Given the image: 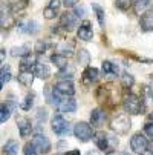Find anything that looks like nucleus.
<instances>
[{
  "label": "nucleus",
  "mask_w": 153,
  "mask_h": 155,
  "mask_svg": "<svg viewBox=\"0 0 153 155\" xmlns=\"http://www.w3.org/2000/svg\"><path fill=\"white\" fill-rule=\"evenodd\" d=\"M123 109L126 110L127 114H130V115H138V114H142L144 103H142V100L138 95L127 94L123 98Z\"/></svg>",
  "instance_id": "1"
},
{
  "label": "nucleus",
  "mask_w": 153,
  "mask_h": 155,
  "mask_svg": "<svg viewBox=\"0 0 153 155\" xmlns=\"http://www.w3.org/2000/svg\"><path fill=\"white\" fill-rule=\"evenodd\" d=\"M74 135H75L80 141H83V143L91 141V140L95 137L92 126L87 124L86 121H78V123L74 126Z\"/></svg>",
  "instance_id": "2"
},
{
  "label": "nucleus",
  "mask_w": 153,
  "mask_h": 155,
  "mask_svg": "<svg viewBox=\"0 0 153 155\" xmlns=\"http://www.w3.org/2000/svg\"><path fill=\"white\" fill-rule=\"evenodd\" d=\"M130 126H132V121L129 118V114H121L110 121V129L116 134H127Z\"/></svg>",
  "instance_id": "3"
},
{
  "label": "nucleus",
  "mask_w": 153,
  "mask_h": 155,
  "mask_svg": "<svg viewBox=\"0 0 153 155\" xmlns=\"http://www.w3.org/2000/svg\"><path fill=\"white\" fill-rule=\"evenodd\" d=\"M130 147H132V150L136 152V153H145L147 147H148V140L145 138L144 134L138 132V134H135L130 138Z\"/></svg>",
  "instance_id": "4"
},
{
  "label": "nucleus",
  "mask_w": 153,
  "mask_h": 155,
  "mask_svg": "<svg viewBox=\"0 0 153 155\" xmlns=\"http://www.w3.org/2000/svg\"><path fill=\"white\" fill-rule=\"evenodd\" d=\"M31 143L35 146L37 152L41 153V155L49 153V150H51V141H49V138H48L45 134H37V135H34V138H32Z\"/></svg>",
  "instance_id": "5"
},
{
  "label": "nucleus",
  "mask_w": 153,
  "mask_h": 155,
  "mask_svg": "<svg viewBox=\"0 0 153 155\" xmlns=\"http://www.w3.org/2000/svg\"><path fill=\"white\" fill-rule=\"evenodd\" d=\"M54 89L64 98H69L75 94V86L71 80H60L55 86H54Z\"/></svg>",
  "instance_id": "6"
},
{
  "label": "nucleus",
  "mask_w": 153,
  "mask_h": 155,
  "mask_svg": "<svg viewBox=\"0 0 153 155\" xmlns=\"http://www.w3.org/2000/svg\"><path fill=\"white\" fill-rule=\"evenodd\" d=\"M51 124H52V130L55 132L57 135H60V137L68 135L69 130H71V129H69V123L64 120L61 115H55V117L52 118Z\"/></svg>",
  "instance_id": "7"
},
{
  "label": "nucleus",
  "mask_w": 153,
  "mask_h": 155,
  "mask_svg": "<svg viewBox=\"0 0 153 155\" xmlns=\"http://www.w3.org/2000/svg\"><path fill=\"white\" fill-rule=\"evenodd\" d=\"M77 20H78V17L74 12L64 11L61 14V17H60V26L63 29H66V31H71V29H74L77 26Z\"/></svg>",
  "instance_id": "8"
},
{
  "label": "nucleus",
  "mask_w": 153,
  "mask_h": 155,
  "mask_svg": "<svg viewBox=\"0 0 153 155\" xmlns=\"http://www.w3.org/2000/svg\"><path fill=\"white\" fill-rule=\"evenodd\" d=\"M78 38L83 40V41H91L94 38V31H92V23L89 20H84L83 23L80 25L78 28V32H77Z\"/></svg>",
  "instance_id": "9"
},
{
  "label": "nucleus",
  "mask_w": 153,
  "mask_h": 155,
  "mask_svg": "<svg viewBox=\"0 0 153 155\" xmlns=\"http://www.w3.org/2000/svg\"><path fill=\"white\" fill-rule=\"evenodd\" d=\"M75 51V41L71 38H64L57 45V54H61L64 57H71Z\"/></svg>",
  "instance_id": "10"
},
{
  "label": "nucleus",
  "mask_w": 153,
  "mask_h": 155,
  "mask_svg": "<svg viewBox=\"0 0 153 155\" xmlns=\"http://www.w3.org/2000/svg\"><path fill=\"white\" fill-rule=\"evenodd\" d=\"M17 126H18V132L21 137H28L32 132V124H31V120L28 117L17 115Z\"/></svg>",
  "instance_id": "11"
},
{
  "label": "nucleus",
  "mask_w": 153,
  "mask_h": 155,
  "mask_svg": "<svg viewBox=\"0 0 153 155\" xmlns=\"http://www.w3.org/2000/svg\"><path fill=\"white\" fill-rule=\"evenodd\" d=\"M83 83L86 86H91L92 83H95L98 80V69L92 68V66H87V68L83 71Z\"/></svg>",
  "instance_id": "12"
},
{
  "label": "nucleus",
  "mask_w": 153,
  "mask_h": 155,
  "mask_svg": "<svg viewBox=\"0 0 153 155\" xmlns=\"http://www.w3.org/2000/svg\"><path fill=\"white\" fill-rule=\"evenodd\" d=\"M139 25H141V29L148 32V31H153V6L141 15V21H139Z\"/></svg>",
  "instance_id": "13"
},
{
  "label": "nucleus",
  "mask_w": 153,
  "mask_h": 155,
  "mask_svg": "<svg viewBox=\"0 0 153 155\" xmlns=\"http://www.w3.org/2000/svg\"><path fill=\"white\" fill-rule=\"evenodd\" d=\"M153 5V0H133V11L138 15L145 14Z\"/></svg>",
  "instance_id": "14"
},
{
  "label": "nucleus",
  "mask_w": 153,
  "mask_h": 155,
  "mask_svg": "<svg viewBox=\"0 0 153 155\" xmlns=\"http://www.w3.org/2000/svg\"><path fill=\"white\" fill-rule=\"evenodd\" d=\"M106 121V114L103 112L101 109H94L92 112H91V124L92 127H101Z\"/></svg>",
  "instance_id": "15"
},
{
  "label": "nucleus",
  "mask_w": 153,
  "mask_h": 155,
  "mask_svg": "<svg viewBox=\"0 0 153 155\" xmlns=\"http://www.w3.org/2000/svg\"><path fill=\"white\" fill-rule=\"evenodd\" d=\"M32 72H34L35 77L43 78V80H46V78L51 77V69H49V66L45 64V63H37L32 68Z\"/></svg>",
  "instance_id": "16"
},
{
  "label": "nucleus",
  "mask_w": 153,
  "mask_h": 155,
  "mask_svg": "<svg viewBox=\"0 0 153 155\" xmlns=\"http://www.w3.org/2000/svg\"><path fill=\"white\" fill-rule=\"evenodd\" d=\"M94 141L97 144L98 149L101 150H107V149H110V141H109V135L103 134V132H98V134L94 137Z\"/></svg>",
  "instance_id": "17"
},
{
  "label": "nucleus",
  "mask_w": 153,
  "mask_h": 155,
  "mask_svg": "<svg viewBox=\"0 0 153 155\" xmlns=\"http://www.w3.org/2000/svg\"><path fill=\"white\" fill-rule=\"evenodd\" d=\"M57 107H58L60 112H75V109H77V101H75L72 97H69V98H64Z\"/></svg>",
  "instance_id": "18"
},
{
  "label": "nucleus",
  "mask_w": 153,
  "mask_h": 155,
  "mask_svg": "<svg viewBox=\"0 0 153 155\" xmlns=\"http://www.w3.org/2000/svg\"><path fill=\"white\" fill-rule=\"evenodd\" d=\"M34 77H35V75H34L32 71H20L17 80H18L20 84H23V86H26V87H31V84H32V81H34Z\"/></svg>",
  "instance_id": "19"
},
{
  "label": "nucleus",
  "mask_w": 153,
  "mask_h": 155,
  "mask_svg": "<svg viewBox=\"0 0 153 155\" xmlns=\"http://www.w3.org/2000/svg\"><path fill=\"white\" fill-rule=\"evenodd\" d=\"M51 61L57 66V68L61 71V69H64L66 66L69 64V61H68V57H64V55H61V54H54V55H51Z\"/></svg>",
  "instance_id": "20"
},
{
  "label": "nucleus",
  "mask_w": 153,
  "mask_h": 155,
  "mask_svg": "<svg viewBox=\"0 0 153 155\" xmlns=\"http://www.w3.org/2000/svg\"><path fill=\"white\" fill-rule=\"evenodd\" d=\"M3 153L5 155H17L18 153V143L15 140H8L3 146Z\"/></svg>",
  "instance_id": "21"
},
{
  "label": "nucleus",
  "mask_w": 153,
  "mask_h": 155,
  "mask_svg": "<svg viewBox=\"0 0 153 155\" xmlns=\"http://www.w3.org/2000/svg\"><path fill=\"white\" fill-rule=\"evenodd\" d=\"M28 54H31V48L29 45H23V46H14L11 49V55L12 57H26Z\"/></svg>",
  "instance_id": "22"
},
{
  "label": "nucleus",
  "mask_w": 153,
  "mask_h": 155,
  "mask_svg": "<svg viewBox=\"0 0 153 155\" xmlns=\"http://www.w3.org/2000/svg\"><path fill=\"white\" fill-rule=\"evenodd\" d=\"M101 69H103V72H104L106 75H116V74H118V66H116L115 63H112V61H109V60L103 61Z\"/></svg>",
  "instance_id": "23"
},
{
  "label": "nucleus",
  "mask_w": 153,
  "mask_h": 155,
  "mask_svg": "<svg viewBox=\"0 0 153 155\" xmlns=\"http://www.w3.org/2000/svg\"><path fill=\"white\" fill-rule=\"evenodd\" d=\"M74 74H75V68H74L72 64H68L64 69L58 71L57 77H58V78H61V80H71V78L74 77Z\"/></svg>",
  "instance_id": "24"
},
{
  "label": "nucleus",
  "mask_w": 153,
  "mask_h": 155,
  "mask_svg": "<svg viewBox=\"0 0 153 155\" xmlns=\"http://www.w3.org/2000/svg\"><path fill=\"white\" fill-rule=\"evenodd\" d=\"M20 29L23 32H26V34H35L37 29H38V25H37V21L31 20V21H28V23H25V25H20Z\"/></svg>",
  "instance_id": "25"
},
{
  "label": "nucleus",
  "mask_w": 153,
  "mask_h": 155,
  "mask_svg": "<svg viewBox=\"0 0 153 155\" xmlns=\"http://www.w3.org/2000/svg\"><path fill=\"white\" fill-rule=\"evenodd\" d=\"M11 80V69L8 66H2V71H0V86H5V83H8Z\"/></svg>",
  "instance_id": "26"
},
{
  "label": "nucleus",
  "mask_w": 153,
  "mask_h": 155,
  "mask_svg": "<svg viewBox=\"0 0 153 155\" xmlns=\"http://www.w3.org/2000/svg\"><path fill=\"white\" fill-rule=\"evenodd\" d=\"M9 117H11V107L6 103H3L2 106H0V121L6 123L9 120Z\"/></svg>",
  "instance_id": "27"
},
{
  "label": "nucleus",
  "mask_w": 153,
  "mask_h": 155,
  "mask_svg": "<svg viewBox=\"0 0 153 155\" xmlns=\"http://www.w3.org/2000/svg\"><path fill=\"white\" fill-rule=\"evenodd\" d=\"M32 106H34V94H28L23 98V101L20 103V107L23 109V110H29Z\"/></svg>",
  "instance_id": "28"
},
{
  "label": "nucleus",
  "mask_w": 153,
  "mask_h": 155,
  "mask_svg": "<svg viewBox=\"0 0 153 155\" xmlns=\"http://www.w3.org/2000/svg\"><path fill=\"white\" fill-rule=\"evenodd\" d=\"M92 9H94V11H95V14H97V18H98L100 26H103V28H104V9H103L100 5H97V3H94V5H92Z\"/></svg>",
  "instance_id": "29"
},
{
  "label": "nucleus",
  "mask_w": 153,
  "mask_h": 155,
  "mask_svg": "<svg viewBox=\"0 0 153 155\" xmlns=\"http://www.w3.org/2000/svg\"><path fill=\"white\" fill-rule=\"evenodd\" d=\"M77 58H78V63L80 64H84V66H87V63L91 61V55H89V52H87L86 49H80Z\"/></svg>",
  "instance_id": "30"
},
{
  "label": "nucleus",
  "mask_w": 153,
  "mask_h": 155,
  "mask_svg": "<svg viewBox=\"0 0 153 155\" xmlns=\"http://www.w3.org/2000/svg\"><path fill=\"white\" fill-rule=\"evenodd\" d=\"M115 5L121 11H127L130 6H133V0H115Z\"/></svg>",
  "instance_id": "31"
},
{
  "label": "nucleus",
  "mask_w": 153,
  "mask_h": 155,
  "mask_svg": "<svg viewBox=\"0 0 153 155\" xmlns=\"http://www.w3.org/2000/svg\"><path fill=\"white\" fill-rule=\"evenodd\" d=\"M133 83H135V78L130 75V74L121 75V84H123V87H132Z\"/></svg>",
  "instance_id": "32"
},
{
  "label": "nucleus",
  "mask_w": 153,
  "mask_h": 155,
  "mask_svg": "<svg viewBox=\"0 0 153 155\" xmlns=\"http://www.w3.org/2000/svg\"><path fill=\"white\" fill-rule=\"evenodd\" d=\"M46 48H48V43H46V41H43V40H38V41L35 43L34 51H35L37 54H43V52L46 51Z\"/></svg>",
  "instance_id": "33"
},
{
  "label": "nucleus",
  "mask_w": 153,
  "mask_h": 155,
  "mask_svg": "<svg viewBox=\"0 0 153 155\" xmlns=\"http://www.w3.org/2000/svg\"><path fill=\"white\" fill-rule=\"evenodd\" d=\"M23 153H25V155H38V152H37V149H35V146H34L32 143H26V144H25Z\"/></svg>",
  "instance_id": "34"
},
{
  "label": "nucleus",
  "mask_w": 153,
  "mask_h": 155,
  "mask_svg": "<svg viewBox=\"0 0 153 155\" xmlns=\"http://www.w3.org/2000/svg\"><path fill=\"white\" fill-rule=\"evenodd\" d=\"M43 15H45V18H48V20H52V18H55L57 11H54L52 8L46 6V8H45V11H43Z\"/></svg>",
  "instance_id": "35"
},
{
  "label": "nucleus",
  "mask_w": 153,
  "mask_h": 155,
  "mask_svg": "<svg viewBox=\"0 0 153 155\" xmlns=\"http://www.w3.org/2000/svg\"><path fill=\"white\" fill-rule=\"evenodd\" d=\"M46 117H48V110H46L45 107H38V109H37V118H38L40 121H41V120L45 121Z\"/></svg>",
  "instance_id": "36"
},
{
  "label": "nucleus",
  "mask_w": 153,
  "mask_h": 155,
  "mask_svg": "<svg viewBox=\"0 0 153 155\" xmlns=\"http://www.w3.org/2000/svg\"><path fill=\"white\" fill-rule=\"evenodd\" d=\"M6 104L11 107V110H14V109H15V106H17L18 103L15 101V97L11 94V95H8V101H6Z\"/></svg>",
  "instance_id": "37"
},
{
  "label": "nucleus",
  "mask_w": 153,
  "mask_h": 155,
  "mask_svg": "<svg viewBox=\"0 0 153 155\" xmlns=\"http://www.w3.org/2000/svg\"><path fill=\"white\" fill-rule=\"evenodd\" d=\"M48 6H49V8H52L54 11H57V12H58V9H60V6H61V0H51Z\"/></svg>",
  "instance_id": "38"
},
{
  "label": "nucleus",
  "mask_w": 153,
  "mask_h": 155,
  "mask_svg": "<svg viewBox=\"0 0 153 155\" xmlns=\"http://www.w3.org/2000/svg\"><path fill=\"white\" fill-rule=\"evenodd\" d=\"M84 12H86V8H84L83 5H77V6H75L74 14H75L77 17H83V15H84Z\"/></svg>",
  "instance_id": "39"
},
{
  "label": "nucleus",
  "mask_w": 153,
  "mask_h": 155,
  "mask_svg": "<svg viewBox=\"0 0 153 155\" xmlns=\"http://www.w3.org/2000/svg\"><path fill=\"white\" fill-rule=\"evenodd\" d=\"M80 0H63V5L66 8H72V6H77V3Z\"/></svg>",
  "instance_id": "40"
},
{
  "label": "nucleus",
  "mask_w": 153,
  "mask_h": 155,
  "mask_svg": "<svg viewBox=\"0 0 153 155\" xmlns=\"http://www.w3.org/2000/svg\"><path fill=\"white\" fill-rule=\"evenodd\" d=\"M144 130H145V134H147L148 137L153 138V123H147L145 127H144Z\"/></svg>",
  "instance_id": "41"
},
{
  "label": "nucleus",
  "mask_w": 153,
  "mask_h": 155,
  "mask_svg": "<svg viewBox=\"0 0 153 155\" xmlns=\"http://www.w3.org/2000/svg\"><path fill=\"white\" fill-rule=\"evenodd\" d=\"M106 155H129L127 152H121V150H109Z\"/></svg>",
  "instance_id": "42"
},
{
  "label": "nucleus",
  "mask_w": 153,
  "mask_h": 155,
  "mask_svg": "<svg viewBox=\"0 0 153 155\" xmlns=\"http://www.w3.org/2000/svg\"><path fill=\"white\" fill-rule=\"evenodd\" d=\"M14 2H18V5H20L21 8H25V6L28 5V0H14Z\"/></svg>",
  "instance_id": "43"
},
{
  "label": "nucleus",
  "mask_w": 153,
  "mask_h": 155,
  "mask_svg": "<svg viewBox=\"0 0 153 155\" xmlns=\"http://www.w3.org/2000/svg\"><path fill=\"white\" fill-rule=\"evenodd\" d=\"M66 155H81V153H80V150H78V149H72V150H69Z\"/></svg>",
  "instance_id": "44"
},
{
  "label": "nucleus",
  "mask_w": 153,
  "mask_h": 155,
  "mask_svg": "<svg viewBox=\"0 0 153 155\" xmlns=\"http://www.w3.org/2000/svg\"><path fill=\"white\" fill-rule=\"evenodd\" d=\"M86 155H100V152H98L97 149H92V150H89V152H87Z\"/></svg>",
  "instance_id": "45"
},
{
  "label": "nucleus",
  "mask_w": 153,
  "mask_h": 155,
  "mask_svg": "<svg viewBox=\"0 0 153 155\" xmlns=\"http://www.w3.org/2000/svg\"><path fill=\"white\" fill-rule=\"evenodd\" d=\"M0 58H2V63L5 61V49H3V48L0 49Z\"/></svg>",
  "instance_id": "46"
},
{
  "label": "nucleus",
  "mask_w": 153,
  "mask_h": 155,
  "mask_svg": "<svg viewBox=\"0 0 153 155\" xmlns=\"http://www.w3.org/2000/svg\"><path fill=\"white\" fill-rule=\"evenodd\" d=\"M142 155H153V152H148V150H147V152H145V153H142Z\"/></svg>",
  "instance_id": "47"
}]
</instances>
